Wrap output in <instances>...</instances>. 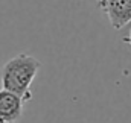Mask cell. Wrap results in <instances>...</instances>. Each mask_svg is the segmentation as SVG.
<instances>
[{
	"label": "cell",
	"mask_w": 131,
	"mask_h": 123,
	"mask_svg": "<svg viewBox=\"0 0 131 123\" xmlns=\"http://www.w3.org/2000/svg\"><path fill=\"white\" fill-rule=\"evenodd\" d=\"M40 68L41 62L29 53H20L11 58L2 68V88L18 94L26 102L31 100V85Z\"/></svg>",
	"instance_id": "1"
},
{
	"label": "cell",
	"mask_w": 131,
	"mask_h": 123,
	"mask_svg": "<svg viewBox=\"0 0 131 123\" xmlns=\"http://www.w3.org/2000/svg\"><path fill=\"white\" fill-rule=\"evenodd\" d=\"M98 6L116 31L131 23V0H98Z\"/></svg>",
	"instance_id": "2"
},
{
	"label": "cell",
	"mask_w": 131,
	"mask_h": 123,
	"mask_svg": "<svg viewBox=\"0 0 131 123\" xmlns=\"http://www.w3.org/2000/svg\"><path fill=\"white\" fill-rule=\"evenodd\" d=\"M26 100L18 94L0 90V123H17L23 117Z\"/></svg>",
	"instance_id": "3"
},
{
	"label": "cell",
	"mask_w": 131,
	"mask_h": 123,
	"mask_svg": "<svg viewBox=\"0 0 131 123\" xmlns=\"http://www.w3.org/2000/svg\"><path fill=\"white\" fill-rule=\"evenodd\" d=\"M124 41H125V43H128V44L131 46V32H130V35H128V36H127V38H125Z\"/></svg>",
	"instance_id": "4"
}]
</instances>
